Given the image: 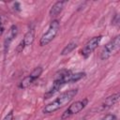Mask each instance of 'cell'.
Here are the masks:
<instances>
[{
	"instance_id": "8992f818",
	"label": "cell",
	"mask_w": 120,
	"mask_h": 120,
	"mask_svg": "<svg viewBox=\"0 0 120 120\" xmlns=\"http://www.w3.org/2000/svg\"><path fill=\"white\" fill-rule=\"evenodd\" d=\"M17 34H18V27H17V25H15V24L11 25L10 28L8 29V34L6 35L5 39H4V49H5V52H7V50L9 47V44L15 38Z\"/></svg>"
},
{
	"instance_id": "30bf717a",
	"label": "cell",
	"mask_w": 120,
	"mask_h": 120,
	"mask_svg": "<svg viewBox=\"0 0 120 120\" xmlns=\"http://www.w3.org/2000/svg\"><path fill=\"white\" fill-rule=\"evenodd\" d=\"M35 81H36L35 79H33L30 75H28V76L24 77V78L21 81V82H20V84H19V87H20V88H22V89H25V88L29 87Z\"/></svg>"
},
{
	"instance_id": "4fadbf2b",
	"label": "cell",
	"mask_w": 120,
	"mask_h": 120,
	"mask_svg": "<svg viewBox=\"0 0 120 120\" xmlns=\"http://www.w3.org/2000/svg\"><path fill=\"white\" fill-rule=\"evenodd\" d=\"M42 71H43V69H42V68L41 67H37L29 75L33 78V79H35V80H37L40 75H41V73H42Z\"/></svg>"
},
{
	"instance_id": "9a60e30c",
	"label": "cell",
	"mask_w": 120,
	"mask_h": 120,
	"mask_svg": "<svg viewBox=\"0 0 120 120\" xmlns=\"http://www.w3.org/2000/svg\"><path fill=\"white\" fill-rule=\"evenodd\" d=\"M13 119V111H10L5 117L3 120H12Z\"/></svg>"
},
{
	"instance_id": "5bb4252c",
	"label": "cell",
	"mask_w": 120,
	"mask_h": 120,
	"mask_svg": "<svg viewBox=\"0 0 120 120\" xmlns=\"http://www.w3.org/2000/svg\"><path fill=\"white\" fill-rule=\"evenodd\" d=\"M24 47H25V45H24V43H23V41L22 40L21 42H20V44L17 46V48H16V51L18 52H21L23 49H24Z\"/></svg>"
},
{
	"instance_id": "52a82bcc",
	"label": "cell",
	"mask_w": 120,
	"mask_h": 120,
	"mask_svg": "<svg viewBox=\"0 0 120 120\" xmlns=\"http://www.w3.org/2000/svg\"><path fill=\"white\" fill-rule=\"evenodd\" d=\"M66 3H67L66 1H57V2H55L51 8V9L49 11V15L51 17H56L59 13H61V11L63 10L64 6H65Z\"/></svg>"
},
{
	"instance_id": "ba28073f",
	"label": "cell",
	"mask_w": 120,
	"mask_h": 120,
	"mask_svg": "<svg viewBox=\"0 0 120 120\" xmlns=\"http://www.w3.org/2000/svg\"><path fill=\"white\" fill-rule=\"evenodd\" d=\"M119 98H120V94L119 93H115V94H112V95L109 96L108 98H106L103 100V102H102V108L107 109V108H110V107L113 106L119 100Z\"/></svg>"
},
{
	"instance_id": "277c9868",
	"label": "cell",
	"mask_w": 120,
	"mask_h": 120,
	"mask_svg": "<svg viewBox=\"0 0 120 120\" xmlns=\"http://www.w3.org/2000/svg\"><path fill=\"white\" fill-rule=\"evenodd\" d=\"M88 103V99L87 98H83L82 100H78V101H75L73 102L71 105L68 106V108L63 112L62 116H61V119L62 120H66L68 118H69L70 116L78 113L79 112H81L82 109H84V107L87 105Z\"/></svg>"
},
{
	"instance_id": "8fae6325",
	"label": "cell",
	"mask_w": 120,
	"mask_h": 120,
	"mask_svg": "<svg viewBox=\"0 0 120 120\" xmlns=\"http://www.w3.org/2000/svg\"><path fill=\"white\" fill-rule=\"evenodd\" d=\"M77 47V42L76 41H70L63 50H62V52H61V55H67V54H68V53H70L75 48Z\"/></svg>"
},
{
	"instance_id": "2e32d148",
	"label": "cell",
	"mask_w": 120,
	"mask_h": 120,
	"mask_svg": "<svg viewBox=\"0 0 120 120\" xmlns=\"http://www.w3.org/2000/svg\"><path fill=\"white\" fill-rule=\"evenodd\" d=\"M0 27H2V22H1V18H0Z\"/></svg>"
},
{
	"instance_id": "5b68a950",
	"label": "cell",
	"mask_w": 120,
	"mask_h": 120,
	"mask_svg": "<svg viewBox=\"0 0 120 120\" xmlns=\"http://www.w3.org/2000/svg\"><path fill=\"white\" fill-rule=\"evenodd\" d=\"M101 38H102V36H97V37H93L92 38H90L86 43L85 45L83 46V48L82 49L81 51V53L82 55L84 57V58H87L88 56H90V54L97 49V47L98 46L99 42L101 41Z\"/></svg>"
},
{
	"instance_id": "3957f363",
	"label": "cell",
	"mask_w": 120,
	"mask_h": 120,
	"mask_svg": "<svg viewBox=\"0 0 120 120\" xmlns=\"http://www.w3.org/2000/svg\"><path fill=\"white\" fill-rule=\"evenodd\" d=\"M119 46H120V37L116 36L113 39L109 41L103 47V49L101 50V52H100V58L102 60L108 59L112 54H113L115 52H117L119 50Z\"/></svg>"
},
{
	"instance_id": "6da1fadb",
	"label": "cell",
	"mask_w": 120,
	"mask_h": 120,
	"mask_svg": "<svg viewBox=\"0 0 120 120\" xmlns=\"http://www.w3.org/2000/svg\"><path fill=\"white\" fill-rule=\"evenodd\" d=\"M78 94V89L77 88H74V89H70V90H68L62 94H60V96L58 98H56L52 102L49 103L48 105H46L42 112L43 113H52L54 112L55 111L59 110L60 108L64 107L65 105H67L68 103H69L72 98Z\"/></svg>"
},
{
	"instance_id": "9c48e42d",
	"label": "cell",
	"mask_w": 120,
	"mask_h": 120,
	"mask_svg": "<svg viewBox=\"0 0 120 120\" xmlns=\"http://www.w3.org/2000/svg\"><path fill=\"white\" fill-rule=\"evenodd\" d=\"M34 39H35V31H34V29H30L24 35V38H22V41H23L25 46H29L33 43Z\"/></svg>"
},
{
	"instance_id": "7c38bea8",
	"label": "cell",
	"mask_w": 120,
	"mask_h": 120,
	"mask_svg": "<svg viewBox=\"0 0 120 120\" xmlns=\"http://www.w3.org/2000/svg\"><path fill=\"white\" fill-rule=\"evenodd\" d=\"M85 77V73L84 72H77V73H71L70 77H69V83L72 82H76L78 81H80L81 79Z\"/></svg>"
},
{
	"instance_id": "7a4b0ae2",
	"label": "cell",
	"mask_w": 120,
	"mask_h": 120,
	"mask_svg": "<svg viewBox=\"0 0 120 120\" xmlns=\"http://www.w3.org/2000/svg\"><path fill=\"white\" fill-rule=\"evenodd\" d=\"M60 27V23L58 20H53L51 22L48 30L42 35L40 40H39V45L40 46H45L47 44H49L57 35L58 30Z\"/></svg>"
}]
</instances>
